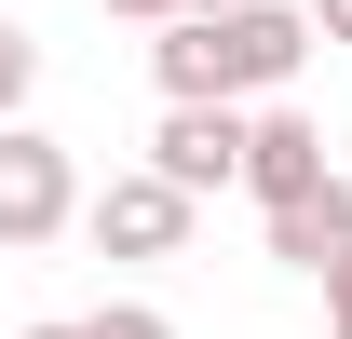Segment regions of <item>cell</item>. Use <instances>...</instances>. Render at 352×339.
<instances>
[{"instance_id": "obj_6", "label": "cell", "mask_w": 352, "mask_h": 339, "mask_svg": "<svg viewBox=\"0 0 352 339\" xmlns=\"http://www.w3.org/2000/svg\"><path fill=\"white\" fill-rule=\"evenodd\" d=\"M258 217H271V258H285V271H311V285L352 258V176H339V163L311 176V190H285V204H258Z\"/></svg>"}, {"instance_id": "obj_7", "label": "cell", "mask_w": 352, "mask_h": 339, "mask_svg": "<svg viewBox=\"0 0 352 339\" xmlns=\"http://www.w3.org/2000/svg\"><path fill=\"white\" fill-rule=\"evenodd\" d=\"M28 95H41V28H14V14H0V123H14Z\"/></svg>"}, {"instance_id": "obj_1", "label": "cell", "mask_w": 352, "mask_h": 339, "mask_svg": "<svg viewBox=\"0 0 352 339\" xmlns=\"http://www.w3.org/2000/svg\"><path fill=\"white\" fill-rule=\"evenodd\" d=\"M311 68V0H217V14H163L149 82L163 95H285Z\"/></svg>"}, {"instance_id": "obj_11", "label": "cell", "mask_w": 352, "mask_h": 339, "mask_svg": "<svg viewBox=\"0 0 352 339\" xmlns=\"http://www.w3.org/2000/svg\"><path fill=\"white\" fill-rule=\"evenodd\" d=\"M95 14H122V28H163V14H190V0H95Z\"/></svg>"}, {"instance_id": "obj_8", "label": "cell", "mask_w": 352, "mask_h": 339, "mask_svg": "<svg viewBox=\"0 0 352 339\" xmlns=\"http://www.w3.org/2000/svg\"><path fill=\"white\" fill-rule=\"evenodd\" d=\"M82 339H176V312H163V298H95Z\"/></svg>"}, {"instance_id": "obj_9", "label": "cell", "mask_w": 352, "mask_h": 339, "mask_svg": "<svg viewBox=\"0 0 352 339\" xmlns=\"http://www.w3.org/2000/svg\"><path fill=\"white\" fill-rule=\"evenodd\" d=\"M311 41H325V54H352V0H311Z\"/></svg>"}, {"instance_id": "obj_3", "label": "cell", "mask_w": 352, "mask_h": 339, "mask_svg": "<svg viewBox=\"0 0 352 339\" xmlns=\"http://www.w3.org/2000/svg\"><path fill=\"white\" fill-rule=\"evenodd\" d=\"M190 217H204V190H176L163 163H122L109 190H82V245L95 258H176Z\"/></svg>"}, {"instance_id": "obj_10", "label": "cell", "mask_w": 352, "mask_h": 339, "mask_svg": "<svg viewBox=\"0 0 352 339\" xmlns=\"http://www.w3.org/2000/svg\"><path fill=\"white\" fill-rule=\"evenodd\" d=\"M325 339H352V258L325 271Z\"/></svg>"}, {"instance_id": "obj_2", "label": "cell", "mask_w": 352, "mask_h": 339, "mask_svg": "<svg viewBox=\"0 0 352 339\" xmlns=\"http://www.w3.org/2000/svg\"><path fill=\"white\" fill-rule=\"evenodd\" d=\"M54 231H82V163L14 109V123H0V258L54 245Z\"/></svg>"}, {"instance_id": "obj_12", "label": "cell", "mask_w": 352, "mask_h": 339, "mask_svg": "<svg viewBox=\"0 0 352 339\" xmlns=\"http://www.w3.org/2000/svg\"><path fill=\"white\" fill-rule=\"evenodd\" d=\"M14 339H82V312H41V326H14Z\"/></svg>"}, {"instance_id": "obj_4", "label": "cell", "mask_w": 352, "mask_h": 339, "mask_svg": "<svg viewBox=\"0 0 352 339\" xmlns=\"http://www.w3.org/2000/svg\"><path fill=\"white\" fill-rule=\"evenodd\" d=\"M149 163H163L176 190H230V176H244V95H163Z\"/></svg>"}, {"instance_id": "obj_5", "label": "cell", "mask_w": 352, "mask_h": 339, "mask_svg": "<svg viewBox=\"0 0 352 339\" xmlns=\"http://www.w3.org/2000/svg\"><path fill=\"white\" fill-rule=\"evenodd\" d=\"M311 176H325V123L285 109V95H258V109H244V176H230V190L285 204V190H311Z\"/></svg>"}, {"instance_id": "obj_13", "label": "cell", "mask_w": 352, "mask_h": 339, "mask_svg": "<svg viewBox=\"0 0 352 339\" xmlns=\"http://www.w3.org/2000/svg\"><path fill=\"white\" fill-rule=\"evenodd\" d=\"M190 14H217V0H190Z\"/></svg>"}]
</instances>
